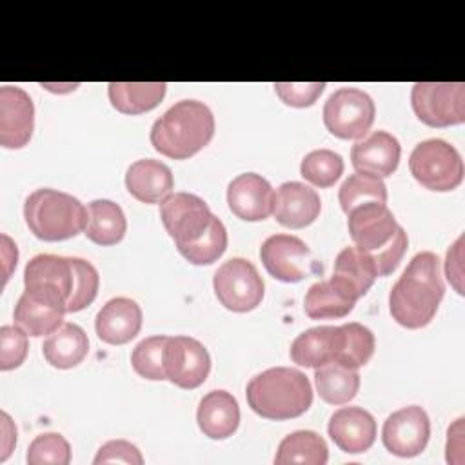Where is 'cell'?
Listing matches in <instances>:
<instances>
[{"label":"cell","instance_id":"f546056e","mask_svg":"<svg viewBox=\"0 0 465 465\" xmlns=\"http://www.w3.org/2000/svg\"><path fill=\"white\" fill-rule=\"evenodd\" d=\"M27 283H51L67 294V300L74 287V265L73 258L56 254L33 256L24 271V285Z\"/></svg>","mask_w":465,"mask_h":465},{"label":"cell","instance_id":"9a60e30c","mask_svg":"<svg viewBox=\"0 0 465 465\" xmlns=\"http://www.w3.org/2000/svg\"><path fill=\"white\" fill-rule=\"evenodd\" d=\"M35 129L31 96L15 85L0 87V145L20 149L29 143Z\"/></svg>","mask_w":465,"mask_h":465},{"label":"cell","instance_id":"7402d4cb","mask_svg":"<svg viewBox=\"0 0 465 465\" xmlns=\"http://www.w3.org/2000/svg\"><path fill=\"white\" fill-rule=\"evenodd\" d=\"M142 320V309L134 300L111 298L96 314V336L109 345H124L140 332Z\"/></svg>","mask_w":465,"mask_h":465},{"label":"cell","instance_id":"e575fe53","mask_svg":"<svg viewBox=\"0 0 465 465\" xmlns=\"http://www.w3.org/2000/svg\"><path fill=\"white\" fill-rule=\"evenodd\" d=\"M227 249V231L218 216L213 218L207 232L194 243L180 249V254L194 265L214 263Z\"/></svg>","mask_w":465,"mask_h":465},{"label":"cell","instance_id":"74e56055","mask_svg":"<svg viewBox=\"0 0 465 465\" xmlns=\"http://www.w3.org/2000/svg\"><path fill=\"white\" fill-rule=\"evenodd\" d=\"M74 265V287L67 300V312H78L93 303L98 294L100 276L96 267L82 258H73Z\"/></svg>","mask_w":465,"mask_h":465},{"label":"cell","instance_id":"7bdbcfd3","mask_svg":"<svg viewBox=\"0 0 465 465\" xmlns=\"http://www.w3.org/2000/svg\"><path fill=\"white\" fill-rule=\"evenodd\" d=\"M461 243H463V236H460L456 240V243L447 251V262H445V276L460 294H463V285H461V280H463Z\"/></svg>","mask_w":465,"mask_h":465},{"label":"cell","instance_id":"1f68e13d","mask_svg":"<svg viewBox=\"0 0 465 465\" xmlns=\"http://www.w3.org/2000/svg\"><path fill=\"white\" fill-rule=\"evenodd\" d=\"M338 200L345 214L351 209L367 202L387 203V185L383 183L381 178L374 174L356 171L354 174L345 178V182L340 185Z\"/></svg>","mask_w":465,"mask_h":465},{"label":"cell","instance_id":"5bb4252c","mask_svg":"<svg viewBox=\"0 0 465 465\" xmlns=\"http://www.w3.org/2000/svg\"><path fill=\"white\" fill-rule=\"evenodd\" d=\"M347 227L356 247L376 252L389 243L400 225L387 203L367 202L347 213Z\"/></svg>","mask_w":465,"mask_h":465},{"label":"cell","instance_id":"f1b7e54d","mask_svg":"<svg viewBox=\"0 0 465 465\" xmlns=\"http://www.w3.org/2000/svg\"><path fill=\"white\" fill-rule=\"evenodd\" d=\"M329 460V449L325 440L314 430H296L287 434L276 450L274 463H307V465H325Z\"/></svg>","mask_w":465,"mask_h":465},{"label":"cell","instance_id":"b9f144b4","mask_svg":"<svg viewBox=\"0 0 465 465\" xmlns=\"http://www.w3.org/2000/svg\"><path fill=\"white\" fill-rule=\"evenodd\" d=\"M94 465L98 463H131V465H142L143 463V456L138 450L136 445H133L127 440H111L107 443H104L94 460Z\"/></svg>","mask_w":465,"mask_h":465},{"label":"cell","instance_id":"8fae6325","mask_svg":"<svg viewBox=\"0 0 465 465\" xmlns=\"http://www.w3.org/2000/svg\"><path fill=\"white\" fill-rule=\"evenodd\" d=\"M165 378L180 389L200 387L211 371V356L202 341L191 336H167L163 347Z\"/></svg>","mask_w":465,"mask_h":465},{"label":"cell","instance_id":"ffe728a7","mask_svg":"<svg viewBox=\"0 0 465 465\" xmlns=\"http://www.w3.org/2000/svg\"><path fill=\"white\" fill-rule=\"evenodd\" d=\"M320 211L318 193L302 182H285L274 193L272 214L283 227L303 229L318 218Z\"/></svg>","mask_w":465,"mask_h":465},{"label":"cell","instance_id":"836d02e7","mask_svg":"<svg viewBox=\"0 0 465 465\" xmlns=\"http://www.w3.org/2000/svg\"><path fill=\"white\" fill-rule=\"evenodd\" d=\"M341 327L345 332V343L336 361L349 369L358 371L374 354V347H376L374 334L369 327L358 322H349V323H343Z\"/></svg>","mask_w":465,"mask_h":465},{"label":"cell","instance_id":"44dd1931","mask_svg":"<svg viewBox=\"0 0 465 465\" xmlns=\"http://www.w3.org/2000/svg\"><path fill=\"white\" fill-rule=\"evenodd\" d=\"M400 154L401 147L396 136L387 131H372L351 147V163L360 173L385 178L398 169Z\"/></svg>","mask_w":465,"mask_h":465},{"label":"cell","instance_id":"2e32d148","mask_svg":"<svg viewBox=\"0 0 465 465\" xmlns=\"http://www.w3.org/2000/svg\"><path fill=\"white\" fill-rule=\"evenodd\" d=\"M227 203L238 218L245 222H262L272 214L274 189L263 176L243 173L229 183Z\"/></svg>","mask_w":465,"mask_h":465},{"label":"cell","instance_id":"60d3db41","mask_svg":"<svg viewBox=\"0 0 465 465\" xmlns=\"http://www.w3.org/2000/svg\"><path fill=\"white\" fill-rule=\"evenodd\" d=\"M409 240H407V232L405 229L400 225L394 232V236L389 240V243H385L381 249H378L376 252H371L374 263H376V271L378 276H387L391 274L398 263L401 262L405 251H407Z\"/></svg>","mask_w":465,"mask_h":465},{"label":"cell","instance_id":"8d00e7d4","mask_svg":"<svg viewBox=\"0 0 465 465\" xmlns=\"http://www.w3.org/2000/svg\"><path fill=\"white\" fill-rule=\"evenodd\" d=\"M29 465H67L71 461V445L58 432L38 434L27 449Z\"/></svg>","mask_w":465,"mask_h":465},{"label":"cell","instance_id":"ab89813d","mask_svg":"<svg viewBox=\"0 0 465 465\" xmlns=\"http://www.w3.org/2000/svg\"><path fill=\"white\" fill-rule=\"evenodd\" d=\"M280 100L291 107H309L327 87L325 82H276L274 85Z\"/></svg>","mask_w":465,"mask_h":465},{"label":"cell","instance_id":"ee69618b","mask_svg":"<svg viewBox=\"0 0 465 465\" xmlns=\"http://www.w3.org/2000/svg\"><path fill=\"white\" fill-rule=\"evenodd\" d=\"M2 252H4V283H5V282H7V278H9V274H11V271H13V267H16L18 251H15L11 256H7V249L4 247V249H2Z\"/></svg>","mask_w":465,"mask_h":465},{"label":"cell","instance_id":"ac0fdd59","mask_svg":"<svg viewBox=\"0 0 465 465\" xmlns=\"http://www.w3.org/2000/svg\"><path fill=\"white\" fill-rule=\"evenodd\" d=\"M345 343L341 325L311 327L298 334L291 343V360L300 367L318 369L329 361H336Z\"/></svg>","mask_w":465,"mask_h":465},{"label":"cell","instance_id":"4dcf8cb0","mask_svg":"<svg viewBox=\"0 0 465 465\" xmlns=\"http://www.w3.org/2000/svg\"><path fill=\"white\" fill-rule=\"evenodd\" d=\"M345 280H349L360 296H363L374 280L378 278L376 263L371 256V252L360 249V247H345L340 251V254L334 260V272Z\"/></svg>","mask_w":465,"mask_h":465},{"label":"cell","instance_id":"7c38bea8","mask_svg":"<svg viewBox=\"0 0 465 465\" xmlns=\"http://www.w3.org/2000/svg\"><path fill=\"white\" fill-rule=\"evenodd\" d=\"M265 271L285 283H296L314 271L311 249L292 234H272L260 247Z\"/></svg>","mask_w":465,"mask_h":465},{"label":"cell","instance_id":"5b68a950","mask_svg":"<svg viewBox=\"0 0 465 465\" xmlns=\"http://www.w3.org/2000/svg\"><path fill=\"white\" fill-rule=\"evenodd\" d=\"M411 174L425 189L445 193L463 182V160L454 145L441 138L420 142L409 156Z\"/></svg>","mask_w":465,"mask_h":465},{"label":"cell","instance_id":"e0dca14e","mask_svg":"<svg viewBox=\"0 0 465 465\" xmlns=\"http://www.w3.org/2000/svg\"><path fill=\"white\" fill-rule=\"evenodd\" d=\"M358 298L360 294L349 280L332 274L329 280L316 282L309 287L303 309L312 320H334L347 316L354 309Z\"/></svg>","mask_w":465,"mask_h":465},{"label":"cell","instance_id":"52a82bcc","mask_svg":"<svg viewBox=\"0 0 465 465\" xmlns=\"http://www.w3.org/2000/svg\"><path fill=\"white\" fill-rule=\"evenodd\" d=\"M376 107L372 98L356 87L336 89L323 105L327 131L341 140L363 138L372 127Z\"/></svg>","mask_w":465,"mask_h":465},{"label":"cell","instance_id":"4316f807","mask_svg":"<svg viewBox=\"0 0 465 465\" xmlns=\"http://www.w3.org/2000/svg\"><path fill=\"white\" fill-rule=\"evenodd\" d=\"M127 231V220L122 207L111 200H93L87 205V222L84 234L96 245H116Z\"/></svg>","mask_w":465,"mask_h":465},{"label":"cell","instance_id":"6da1fadb","mask_svg":"<svg viewBox=\"0 0 465 465\" xmlns=\"http://www.w3.org/2000/svg\"><path fill=\"white\" fill-rule=\"evenodd\" d=\"M440 258L430 251L414 254L389 294L391 316L407 329L425 327L443 298Z\"/></svg>","mask_w":465,"mask_h":465},{"label":"cell","instance_id":"603a6c76","mask_svg":"<svg viewBox=\"0 0 465 465\" xmlns=\"http://www.w3.org/2000/svg\"><path fill=\"white\" fill-rule=\"evenodd\" d=\"M125 187L138 202L162 203L173 193L174 178L163 162L142 158L129 165L125 173Z\"/></svg>","mask_w":465,"mask_h":465},{"label":"cell","instance_id":"ba28073f","mask_svg":"<svg viewBox=\"0 0 465 465\" xmlns=\"http://www.w3.org/2000/svg\"><path fill=\"white\" fill-rule=\"evenodd\" d=\"M416 116L430 127H449L465 122L463 82H418L411 91Z\"/></svg>","mask_w":465,"mask_h":465},{"label":"cell","instance_id":"9c48e42d","mask_svg":"<svg viewBox=\"0 0 465 465\" xmlns=\"http://www.w3.org/2000/svg\"><path fill=\"white\" fill-rule=\"evenodd\" d=\"M218 302L232 312H249L263 300V280L252 262L231 258L223 262L213 278Z\"/></svg>","mask_w":465,"mask_h":465},{"label":"cell","instance_id":"d590c367","mask_svg":"<svg viewBox=\"0 0 465 465\" xmlns=\"http://www.w3.org/2000/svg\"><path fill=\"white\" fill-rule=\"evenodd\" d=\"M167 336L156 334L143 338L131 354L133 369L138 376L145 380H167L163 371V347Z\"/></svg>","mask_w":465,"mask_h":465},{"label":"cell","instance_id":"f35d334b","mask_svg":"<svg viewBox=\"0 0 465 465\" xmlns=\"http://www.w3.org/2000/svg\"><path fill=\"white\" fill-rule=\"evenodd\" d=\"M29 351L27 332L18 325L0 327V369L11 371L24 363Z\"/></svg>","mask_w":465,"mask_h":465},{"label":"cell","instance_id":"d6a6232c","mask_svg":"<svg viewBox=\"0 0 465 465\" xmlns=\"http://www.w3.org/2000/svg\"><path fill=\"white\" fill-rule=\"evenodd\" d=\"M300 173L312 185L327 189L341 176L343 158L331 149H314L303 156Z\"/></svg>","mask_w":465,"mask_h":465},{"label":"cell","instance_id":"3957f363","mask_svg":"<svg viewBox=\"0 0 465 465\" xmlns=\"http://www.w3.org/2000/svg\"><path fill=\"white\" fill-rule=\"evenodd\" d=\"M249 407L265 420H292L307 412L312 403L309 378L291 367H271L247 383Z\"/></svg>","mask_w":465,"mask_h":465},{"label":"cell","instance_id":"484cf974","mask_svg":"<svg viewBox=\"0 0 465 465\" xmlns=\"http://www.w3.org/2000/svg\"><path fill=\"white\" fill-rule=\"evenodd\" d=\"M163 82H111L107 94L111 105L122 114H142L154 109L165 96Z\"/></svg>","mask_w":465,"mask_h":465},{"label":"cell","instance_id":"277c9868","mask_svg":"<svg viewBox=\"0 0 465 465\" xmlns=\"http://www.w3.org/2000/svg\"><path fill=\"white\" fill-rule=\"evenodd\" d=\"M24 218L38 240L62 242L85 229L87 207L69 193L44 187L25 198Z\"/></svg>","mask_w":465,"mask_h":465},{"label":"cell","instance_id":"7a4b0ae2","mask_svg":"<svg viewBox=\"0 0 465 465\" xmlns=\"http://www.w3.org/2000/svg\"><path fill=\"white\" fill-rule=\"evenodd\" d=\"M214 136V116L198 100H180L151 127L153 147L173 160H187L202 151Z\"/></svg>","mask_w":465,"mask_h":465},{"label":"cell","instance_id":"4fadbf2b","mask_svg":"<svg viewBox=\"0 0 465 465\" xmlns=\"http://www.w3.org/2000/svg\"><path fill=\"white\" fill-rule=\"evenodd\" d=\"M430 438V420L420 405L403 407L387 416L381 429L385 449L400 458H412L425 450Z\"/></svg>","mask_w":465,"mask_h":465},{"label":"cell","instance_id":"83f0119b","mask_svg":"<svg viewBox=\"0 0 465 465\" xmlns=\"http://www.w3.org/2000/svg\"><path fill=\"white\" fill-rule=\"evenodd\" d=\"M314 383L323 401L331 405L349 403L360 389V374L338 361H329L316 369Z\"/></svg>","mask_w":465,"mask_h":465},{"label":"cell","instance_id":"d6986e66","mask_svg":"<svg viewBox=\"0 0 465 465\" xmlns=\"http://www.w3.org/2000/svg\"><path fill=\"white\" fill-rule=\"evenodd\" d=\"M327 432L343 452L360 454L376 440V420L363 407H341L331 416Z\"/></svg>","mask_w":465,"mask_h":465},{"label":"cell","instance_id":"30bf717a","mask_svg":"<svg viewBox=\"0 0 465 465\" xmlns=\"http://www.w3.org/2000/svg\"><path fill=\"white\" fill-rule=\"evenodd\" d=\"M160 218L180 251L198 242L207 232L214 214L200 196L191 193H171L160 203Z\"/></svg>","mask_w":465,"mask_h":465},{"label":"cell","instance_id":"d4e9b609","mask_svg":"<svg viewBox=\"0 0 465 465\" xmlns=\"http://www.w3.org/2000/svg\"><path fill=\"white\" fill-rule=\"evenodd\" d=\"M44 358L56 369H71L82 363L89 352L85 331L76 323H62L54 332L47 334L42 345Z\"/></svg>","mask_w":465,"mask_h":465},{"label":"cell","instance_id":"8992f818","mask_svg":"<svg viewBox=\"0 0 465 465\" xmlns=\"http://www.w3.org/2000/svg\"><path fill=\"white\" fill-rule=\"evenodd\" d=\"M13 312L15 325L29 336L54 332L67 312V294L51 283H27Z\"/></svg>","mask_w":465,"mask_h":465},{"label":"cell","instance_id":"cb8c5ba5","mask_svg":"<svg viewBox=\"0 0 465 465\" xmlns=\"http://www.w3.org/2000/svg\"><path fill=\"white\" fill-rule=\"evenodd\" d=\"M200 430L211 440L232 436L240 425V407L236 398L227 391L207 392L196 409Z\"/></svg>","mask_w":465,"mask_h":465}]
</instances>
